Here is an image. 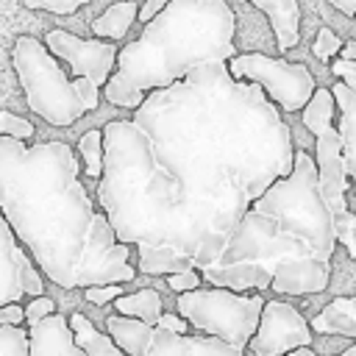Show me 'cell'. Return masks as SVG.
<instances>
[{"mask_svg":"<svg viewBox=\"0 0 356 356\" xmlns=\"http://www.w3.org/2000/svg\"><path fill=\"white\" fill-rule=\"evenodd\" d=\"M156 328H161V331H167V334H189V323H186L178 312H167V314L161 312Z\"/></svg>","mask_w":356,"mask_h":356,"instance_id":"35","label":"cell"},{"mask_svg":"<svg viewBox=\"0 0 356 356\" xmlns=\"http://www.w3.org/2000/svg\"><path fill=\"white\" fill-rule=\"evenodd\" d=\"M44 47L67 61L72 78H89L95 86H106L117 67V44L108 39H81L64 28H53L44 33Z\"/></svg>","mask_w":356,"mask_h":356,"instance_id":"12","label":"cell"},{"mask_svg":"<svg viewBox=\"0 0 356 356\" xmlns=\"http://www.w3.org/2000/svg\"><path fill=\"white\" fill-rule=\"evenodd\" d=\"M200 278L220 289H270L273 270L259 261H231V264H209L197 270Z\"/></svg>","mask_w":356,"mask_h":356,"instance_id":"16","label":"cell"},{"mask_svg":"<svg viewBox=\"0 0 356 356\" xmlns=\"http://www.w3.org/2000/svg\"><path fill=\"white\" fill-rule=\"evenodd\" d=\"M92 0H25V8H33V11H50V14H72L78 11L81 6H86Z\"/></svg>","mask_w":356,"mask_h":356,"instance_id":"30","label":"cell"},{"mask_svg":"<svg viewBox=\"0 0 356 356\" xmlns=\"http://www.w3.org/2000/svg\"><path fill=\"white\" fill-rule=\"evenodd\" d=\"M200 284H203V278H200V273L197 270H181V273H170L167 275V286L172 289V292H189V289H200Z\"/></svg>","mask_w":356,"mask_h":356,"instance_id":"32","label":"cell"},{"mask_svg":"<svg viewBox=\"0 0 356 356\" xmlns=\"http://www.w3.org/2000/svg\"><path fill=\"white\" fill-rule=\"evenodd\" d=\"M153 325L134 320V317H122V314H108L106 317V334L114 339V345L125 353V356H147L150 345H153Z\"/></svg>","mask_w":356,"mask_h":356,"instance_id":"20","label":"cell"},{"mask_svg":"<svg viewBox=\"0 0 356 356\" xmlns=\"http://www.w3.org/2000/svg\"><path fill=\"white\" fill-rule=\"evenodd\" d=\"M261 306H264L261 295H239L234 289H220V286L189 289L181 292L175 300V309L189 323V328L206 337H217L236 348H248L259 325Z\"/></svg>","mask_w":356,"mask_h":356,"instance_id":"7","label":"cell"},{"mask_svg":"<svg viewBox=\"0 0 356 356\" xmlns=\"http://www.w3.org/2000/svg\"><path fill=\"white\" fill-rule=\"evenodd\" d=\"M309 248L295 239V236H286L278 231V225L267 217V214H259L253 209H248L242 214V220L236 222L234 234L228 236L222 253H220V261L217 264H231V261H259V264H267L273 267L278 259H286V256H306Z\"/></svg>","mask_w":356,"mask_h":356,"instance_id":"9","label":"cell"},{"mask_svg":"<svg viewBox=\"0 0 356 356\" xmlns=\"http://www.w3.org/2000/svg\"><path fill=\"white\" fill-rule=\"evenodd\" d=\"M78 175L67 142L0 136V211L39 273L61 289L128 284L131 245L117 242Z\"/></svg>","mask_w":356,"mask_h":356,"instance_id":"2","label":"cell"},{"mask_svg":"<svg viewBox=\"0 0 356 356\" xmlns=\"http://www.w3.org/2000/svg\"><path fill=\"white\" fill-rule=\"evenodd\" d=\"M67 325L72 331V342L83 356H125L108 334H100V328L81 312H72L67 317Z\"/></svg>","mask_w":356,"mask_h":356,"instance_id":"22","label":"cell"},{"mask_svg":"<svg viewBox=\"0 0 356 356\" xmlns=\"http://www.w3.org/2000/svg\"><path fill=\"white\" fill-rule=\"evenodd\" d=\"M147 356H245V348L206 334H167L156 328Z\"/></svg>","mask_w":356,"mask_h":356,"instance_id":"15","label":"cell"},{"mask_svg":"<svg viewBox=\"0 0 356 356\" xmlns=\"http://www.w3.org/2000/svg\"><path fill=\"white\" fill-rule=\"evenodd\" d=\"M331 95L337 100V111H339V139H342V161H345V172L353 184L356 192V92L348 89L342 81H337L331 86Z\"/></svg>","mask_w":356,"mask_h":356,"instance_id":"19","label":"cell"},{"mask_svg":"<svg viewBox=\"0 0 356 356\" xmlns=\"http://www.w3.org/2000/svg\"><path fill=\"white\" fill-rule=\"evenodd\" d=\"M348 253L356 259V214H353V222H350V231H348Z\"/></svg>","mask_w":356,"mask_h":356,"instance_id":"40","label":"cell"},{"mask_svg":"<svg viewBox=\"0 0 356 356\" xmlns=\"http://www.w3.org/2000/svg\"><path fill=\"white\" fill-rule=\"evenodd\" d=\"M36 134L33 122L14 114V111H0V136H11V139H19V142H28L31 136Z\"/></svg>","mask_w":356,"mask_h":356,"instance_id":"28","label":"cell"},{"mask_svg":"<svg viewBox=\"0 0 356 356\" xmlns=\"http://www.w3.org/2000/svg\"><path fill=\"white\" fill-rule=\"evenodd\" d=\"M253 211L267 214L281 234L300 239L312 256L328 259L337 250V228L334 217L317 186L314 159L300 147L292 156V172L286 178L273 181L253 203Z\"/></svg>","mask_w":356,"mask_h":356,"instance_id":"5","label":"cell"},{"mask_svg":"<svg viewBox=\"0 0 356 356\" xmlns=\"http://www.w3.org/2000/svg\"><path fill=\"white\" fill-rule=\"evenodd\" d=\"M78 153L83 161V175L86 178H100L103 172V131L92 128L78 139Z\"/></svg>","mask_w":356,"mask_h":356,"instance_id":"26","label":"cell"},{"mask_svg":"<svg viewBox=\"0 0 356 356\" xmlns=\"http://www.w3.org/2000/svg\"><path fill=\"white\" fill-rule=\"evenodd\" d=\"M136 14H139V6L134 0H120V3H111L97 19H92V33L95 39H108V42H117L128 33V28L136 22Z\"/></svg>","mask_w":356,"mask_h":356,"instance_id":"23","label":"cell"},{"mask_svg":"<svg viewBox=\"0 0 356 356\" xmlns=\"http://www.w3.org/2000/svg\"><path fill=\"white\" fill-rule=\"evenodd\" d=\"M236 14L225 0H170L139 39L117 50V67L103 97L120 108H136L145 95L164 89L203 64L236 56Z\"/></svg>","mask_w":356,"mask_h":356,"instance_id":"4","label":"cell"},{"mask_svg":"<svg viewBox=\"0 0 356 356\" xmlns=\"http://www.w3.org/2000/svg\"><path fill=\"white\" fill-rule=\"evenodd\" d=\"M114 309L122 317H134V320H142V323L156 328V323L161 317V295L153 286H145V289H136L131 295H120L114 300Z\"/></svg>","mask_w":356,"mask_h":356,"instance_id":"24","label":"cell"},{"mask_svg":"<svg viewBox=\"0 0 356 356\" xmlns=\"http://www.w3.org/2000/svg\"><path fill=\"white\" fill-rule=\"evenodd\" d=\"M0 325H25V309L19 303L0 309Z\"/></svg>","mask_w":356,"mask_h":356,"instance_id":"36","label":"cell"},{"mask_svg":"<svg viewBox=\"0 0 356 356\" xmlns=\"http://www.w3.org/2000/svg\"><path fill=\"white\" fill-rule=\"evenodd\" d=\"M22 309H25V325L31 328V325H36L39 320L50 317V314L56 312V303H53V298H47V295H36V298H31V303L22 306Z\"/></svg>","mask_w":356,"mask_h":356,"instance_id":"31","label":"cell"},{"mask_svg":"<svg viewBox=\"0 0 356 356\" xmlns=\"http://www.w3.org/2000/svg\"><path fill=\"white\" fill-rule=\"evenodd\" d=\"M11 64L28 108L47 125L67 128L100 106V86H95L89 78H67L56 56L36 36L22 33L14 39Z\"/></svg>","mask_w":356,"mask_h":356,"instance_id":"6","label":"cell"},{"mask_svg":"<svg viewBox=\"0 0 356 356\" xmlns=\"http://www.w3.org/2000/svg\"><path fill=\"white\" fill-rule=\"evenodd\" d=\"M284 356H317L312 348H295V350H289V353H284Z\"/></svg>","mask_w":356,"mask_h":356,"instance_id":"41","label":"cell"},{"mask_svg":"<svg viewBox=\"0 0 356 356\" xmlns=\"http://www.w3.org/2000/svg\"><path fill=\"white\" fill-rule=\"evenodd\" d=\"M270 19L275 44L281 53H289L300 42V3L298 0H248Z\"/></svg>","mask_w":356,"mask_h":356,"instance_id":"18","label":"cell"},{"mask_svg":"<svg viewBox=\"0 0 356 356\" xmlns=\"http://www.w3.org/2000/svg\"><path fill=\"white\" fill-rule=\"evenodd\" d=\"M309 320L286 300H264L259 325L248 342L253 356H284L295 348H312Z\"/></svg>","mask_w":356,"mask_h":356,"instance_id":"11","label":"cell"},{"mask_svg":"<svg viewBox=\"0 0 356 356\" xmlns=\"http://www.w3.org/2000/svg\"><path fill=\"white\" fill-rule=\"evenodd\" d=\"M331 72L348 86L356 92V61H345V58H334L331 61Z\"/></svg>","mask_w":356,"mask_h":356,"instance_id":"34","label":"cell"},{"mask_svg":"<svg viewBox=\"0 0 356 356\" xmlns=\"http://www.w3.org/2000/svg\"><path fill=\"white\" fill-rule=\"evenodd\" d=\"M100 131L103 172L97 178V203L117 242L139 248V273L145 275L195 270V228L175 178L159 167L147 136L131 120H108Z\"/></svg>","mask_w":356,"mask_h":356,"instance_id":"3","label":"cell"},{"mask_svg":"<svg viewBox=\"0 0 356 356\" xmlns=\"http://www.w3.org/2000/svg\"><path fill=\"white\" fill-rule=\"evenodd\" d=\"M309 328L314 334H334V337H350L356 339V295L334 298L328 306H323Z\"/></svg>","mask_w":356,"mask_h":356,"instance_id":"21","label":"cell"},{"mask_svg":"<svg viewBox=\"0 0 356 356\" xmlns=\"http://www.w3.org/2000/svg\"><path fill=\"white\" fill-rule=\"evenodd\" d=\"M44 295V275L19 245L0 211V309L19 303L22 298Z\"/></svg>","mask_w":356,"mask_h":356,"instance_id":"13","label":"cell"},{"mask_svg":"<svg viewBox=\"0 0 356 356\" xmlns=\"http://www.w3.org/2000/svg\"><path fill=\"white\" fill-rule=\"evenodd\" d=\"M167 3H170V0H145V3L139 6L136 19H139L142 25H145V22H150V19H153V17H156V14H159V11H161Z\"/></svg>","mask_w":356,"mask_h":356,"instance_id":"37","label":"cell"},{"mask_svg":"<svg viewBox=\"0 0 356 356\" xmlns=\"http://www.w3.org/2000/svg\"><path fill=\"white\" fill-rule=\"evenodd\" d=\"M314 167H317V186L320 195L334 217V228H337V242L348 245V231L353 222V211L348 209V172H345V161H342V139L337 125L317 134L314 136Z\"/></svg>","mask_w":356,"mask_h":356,"instance_id":"10","label":"cell"},{"mask_svg":"<svg viewBox=\"0 0 356 356\" xmlns=\"http://www.w3.org/2000/svg\"><path fill=\"white\" fill-rule=\"evenodd\" d=\"M28 342H31V356H83L75 348L72 331L61 312H53L50 317L31 325Z\"/></svg>","mask_w":356,"mask_h":356,"instance_id":"17","label":"cell"},{"mask_svg":"<svg viewBox=\"0 0 356 356\" xmlns=\"http://www.w3.org/2000/svg\"><path fill=\"white\" fill-rule=\"evenodd\" d=\"M339 53H342L339 58H345V61H356V39H350V42H345Z\"/></svg>","mask_w":356,"mask_h":356,"instance_id":"39","label":"cell"},{"mask_svg":"<svg viewBox=\"0 0 356 356\" xmlns=\"http://www.w3.org/2000/svg\"><path fill=\"white\" fill-rule=\"evenodd\" d=\"M337 356H356V345H353V348H348V350H342V353H337Z\"/></svg>","mask_w":356,"mask_h":356,"instance_id":"42","label":"cell"},{"mask_svg":"<svg viewBox=\"0 0 356 356\" xmlns=\"http://www.w3.org/2000/svg\"><path fill=\"white\" fill-rule=\"evenodd\" d=\"M270 289L278 295H314L323 292L331 281V261L320 256H286L278 259L273 267Z\"/></svg>","mask_w":356,"mask_h":356,"instance_id":"14","label":"cell"},{"mask_svg":"<svg viewBox=\"0 0 356 356\" xmlns=\"http://www.w3.org/2000/svg\"><path fill=\"white\" fill-rule=\"evenodd\" d=\"M337 11H342L345 17H356V0H328Z\"/></svg>","mask_w":356,"mask_h":356,"instance_id":"38","label":"cell"},{"mask_svg":"<svg viewBox=\"0 0 356 356\" xmlns=\"http://www.w3.org/2000/svg\"><path fill=\"white\" fill-rule=\"evenodd\" d=\"M0 356H31L25 325H0Z\"/></svg>","mask_w":356,"mask_h":356,"instance_id":"27","label":"cell"},{"mask_svg":"<svg viewBox=\"0 0 356 356\" xmlns=\"http://www.w3.org/2000/svg\"><path fill=\"white\" fill-rule=\"evenodd\" d=\"M228 61L203 64L134 108L131 122L147 136L184 200L197 236L195 267L220 253L250 203L292 172V128L275 103L250 83L231 78Z\"/></svg>","mask_w":356,"mask_h":356,"instance_id":"1","label":"cell"},{"mask_svg":"<svg viewBox=\"0 0 356 356\" xmlns=\"http://www.w3.org/2000/svg\"><path fill=\"white\" fill-rule=\"evenodd\" d=\"M334 114H337V100H334L331 89H314L309 103L300 108V120L314 136L334 128Z\"/></svg>","mask_w":356,"mask_h":356,"instance_id":"25","label":"cell"},{"mask_svg":"<svg viewBox=\"0 0 356 356\" xmlns=\"http://www.w3.org/2000/svg\"><path fill=\"white\" fill-rule=\"evenodd\" d=\"M342 50V39L331 31V28H320L317 31V36H314V44H312V53L320 58V61H331L337 53Z\"/></svg>","mask_w":356,"mask_h":356,"instance_id":"29","label":"cell"},{"mask_svg":"<svg viewBox=\"0 0 356 356\" xmlns=\"http://www.w3.org/2000/svg\"><path fill=\"white\" fill-rule=\"evenodd\" d=\"M225 67L231 78L256 83L278 111H300L317 89L312 70L300 61L273 58L264 53H236Z\"/></svg>","mask_w":356,"mask_h":356,"instance_id":"8","label":"cell"},{"mask_svg":"<svg viewBox=\"0 0 356 356\" xmlns=\"http://www.w3.org/2000/svg\"><path fill=\"white\" fill-rule=\"evenodd\" d=\"M120 295H122V284H100V286H86L83 289V298L89 303H97V306H103L108 300H117Z\"/></svg>","mask_w":356,"mask_h":356,"instance_id":"33","label":"cell"}]
</instances>
